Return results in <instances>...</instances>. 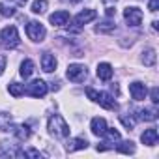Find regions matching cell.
Listing matches in <instances>:
<instances>
[{
  "label": "cell",
  "instance_id": "3",
  "mask_svg": "<svg viewBox=\"0 0 159 159\" xmlns=\"http://www.w3.org/2000/svg\"><path fill=\"white\" fill-rule=\"evenodd\" d=\"M19 43H21V38L15 26H6L0 30V45L4 49H15L19 47Z\"/></svg>",
  "mask_w": 159,
  "mask_h": 159
},
{
  "label": "cell",
  "instance_id": "9",
  "mask_svg": "<svg viewBox=\"0 0 159 159\" xmlns=\"http://www.w3.org/2000/svg\"><path fill=\"white\" fill-rule=\"evenodd\" d=\"M129 94H131V98H133L135 101H142V99H146V96H148V88H146L144 83L135 81V83L129 84Z\"/></svg>",
  "mask_w": 159,
  "mask_h": 159
},
{
  "label": "cell",
  "instance_id": "22",
  "mask_svg": "<svg viewBox=\"0 0 159 159\" xmlns=\"http://www.w3.org/2000/svg\"><path fill=\"white\" fill-rule=\"evenodd\" d=\"M8 92L13 96V98H21L25 94V84H19V83H10L8 84Z\"/></svg>",
  "mask_w": 159,
  "mask_h": 159
},
{
  "label": "cell",
  "instance_id": "13",
  "mask_svg": "<svg viewBox=\"0 0 159 159\" xmlns=\"http://www.w3.org/2000/svg\"><path fill=\"white\" fill-rule=\"evenodd\" d=\"M157 109L155 107H150V109H140L137 111V120H142V122H153L157 120Z\"/></svg>",
  "mask_w": 159,
  "mask_h": 159
},
{
  "label": "cell",
  "instance_id": "14",
  "mask_svg": "<svg viewBox=\"0 0 159 159\" xmlns=\"http://www.w3.org/2000/svg\"><path fill=\"white\" fill-rule=\"evenodd\" d=\"M90 129H92V133L96 135V137H103V133H105V129H107V122H105V118H92V122H90Z\"/></svg>",
  "mask_w": 159,
  "mask_h": 159
},
{
  "label": "cell",
  "instance_id": "24",
  "mask_svg": "<svg viewBox=\"0 0 159 159\" xmlns=\"http://www.w3.org/2000/svg\"><path fill=\"white\" fill-rule=\"evenodd\" d=\"M0 15H2V17H13L15 15V10L11 6L4 4V2H0Z\"/></svg>",
  "mask_w": 159,
  "mask_h": 159
},
{
  "label": "cell",
  "instance_id": "32",
  "mask_svg": "<svg viewBox=\"0 0 159 159\" xmlns=\"http://www.w3.org/2000/svg\"><path fill=\"white\" fill-rule=\"evenodd\" d=\"M62 2H67V4H77V2H81V0H62Z\"/></svg>",
  "mask_w": 159,
  "mask_h": 159
},
{
  "label": "cell",
  "instance_id": "5",
  "mask_svg": "<svg viewBox=\"0 0 159 159\" xmlns=\"http://www.w3.org/2000/svg\"><path fill=\"white\" fill-rule=\"evenodd\" d=\"M66 75H67V79L71 83H83L84 79L88 77V69L83 64H69Z\"/></svg>",
  "mask_w": 159,
  "mask_h": 159
},
{
  "label": "cell",
  "instance_id": "27",
  "mask_svg": "<svg viewBox=\"0 0 159 159\" xmlns=\"http://www.w3.org/2000/svg\"><path fill=\"white\" fill-rule=\"evenodd\" d=\"M150 98H152L153 105H157V103H159V88H152V92H150Z\"/></svg>",
  "mask_w": 159,
  "mask_h": 159
},
{
  "label": "cell",
  "instance_id": "16",
  "mask_svg": "<svg viewBox=\"0 0 159 159\" xmlns=\"http://www.w3.org/2000/svg\"><path fill=\"white\" fill-rule=\"evenodd\" d=\"M140 60H142L144 66H150V67L155 66V62H157V52H155V49H152V47L144 49L142 54H140Z\"/></svg>",
  "mask_w": 159,
  "mask_h": 159
},
{
  "label": "cell",
  "instance_id": "4",
  "mask_svg": "<svg viewBox=\"0 0 159 159\" xmlns=\"http://www.w3.org/2000/svg\"><path fill=\"white\" fill-rule=\"evenodd\" d=\"M26 36H28V39H32L34 43H41V41L45 39V36H47V30H45V26H43L41 23L30 21V23L26 25Z\"/></svg>",
  "mask_w": 159,
  "mask_h": 159
},
{
  "label": "cell",
  "instance_id": "29",
  "mask_svg": "<svg viewBox=\"0 0 159 159\" xmlns=\"http://www.w3.org/2000/svg\"><path fill=\"white\" fill-rule=\"evenodd\" d=\"M4 69H6V56L0 54V75L4 73Z\"/></svg>",
  "mask_w": 159,
  "mask_h": 159
},
{
  "label": "cell",
  "instance_id": "1",
  "mask_svg": "<svg viewBox=\"0 0 159 159\" xmlns=\"http://www.w3.org/2000/svg\"><path fill=\"white\" fill-rule=\"evenodd\" d=\"M47 129H49V133L54 137V139H67L69 137V125H67V122L60 116V114H52L51 118H49V122H47Z\"/></svg>",
  "mask_w": 159,
  "mask_h": 159
},
{
  "label": "cell",
  "instance_id": "25",
  "mask_svg": "<svg viewBox=\"0 0 159 159\" xmlns=\"http://www.w3.org/2000/svg\"><path fill=\"white\" fill-rule=\"evenodd\" d=\"M120 122H122L127 129H133V127H135V120H133L131 116H124V114H122V116H120Z\"/></svg>",
  "mask_w": 159,
  "mask_h": 159
},
{
  "label": "cell",
  "instance_id": "2",
  "mask_svg": "<svg viewBox=\"0 0 159 159\" xmlns=\"http://www.w3.org/2000/svg\"><path fill=\"white\" fill-rule=\"evenodd\" d=\"M86 96H88L94 103H98L99 107H103V109H107V111H116V109H118L116 99H114L111 94H107V92H98V90H94V88H86Z\"/></svg>",
  "mask_w": 159,
  "mask_h": 159
},
{
  "label": "cell",
  "instance_id": "28",
  "mask_svg": "<svg viewBox=\"0 0 159 159\" xmlns=\"http://www.w3.org/2000/svg\"><path fill=\"white\" fill-rule=\"evenodd\" d=\"M157 8H159V0H150V2H148V10L150 11H157Z\"/></svg>",
  "mask_w": 159,
  "mask_h": 159
},
{
  "label": "cell",
  "instance_id": "33",
  "mask_svg": "<svg viewBox=\"0 0 159 159\" xmlns=\"http://www.w3.org/2000/svg\"><path fill=\"white\" fill-rule=\"evenodd\" d=\"M152 26H153V30H157V28H159V23H157V21H153V23H152Z\"/></svg>",
  "mask_w": 159,
  "mask_h": 159
},
{
  "label": "cell",
  "instance_id": "30",
  "mask_svg": "<svg viewBox=\"0 0 159 159\" xmlns=\"http://www.w3.org/2000/svg\"><path fill=\"white\" fill-rule=\"evenodd\" d=\"M10 2H11L13 6H25V4L28 2V0H10Z\"/></svg>",
  "mask_w": 159,
  "mask_h": 159
},
{
  "label": "cell",
  "instance_id": "10",
  "mask_svg": "<svg viewBox=\"0 0 159 159\" xmlns=\"http://www.w3.org/2000/svg\"><path fill=\"white\" fill-rule=\"evenodd\" d=\"M49 23L52 26H66L69 23V13L66 10H60V11H54L49 15Z\"/></svg>",
  "mask_w": 159,
  "mask_h": 159
},
{
  "label": "cell",
  "instance_id": "21",
  "mask_svg": "<svg viewBox=\"0 0 159 159\" xmlns=\"http://www.w3.org/2000/svg\"><path fill=\"white\" fill-rule=\"evenodd\" d=\"M116 30V25L112 23V21H103V23H99L98 26H96V32L98 34H111V32H114Z\"/></svg>",
  "mask_w": 159,
  "mask_h": 159
},
{
  "label": "cell",
  "instance_id": "19",
  "mask_svg": "<svg viewBox=\"0 0 159 159\" xmlns=\"http://www.w3.org/2000/svg\"><path fill=\"white\" fill-rule=\"evenodd\" d=\"M11 131L15 133V137H17L19 140H26V139H30V127H28V125H13Z\"/></svg>",
  "mask_w": 159,
  "mask_h": 159
},
{
  "label": "cell",
  "instance_id": "7",
  "mask_svg": "<svg viewBox=\"0 0 159 159\" xmlns=\"http://www.w3.org/2000/svg\"><path fill=\"white\" fill-rule=\"evenodd\" d=\"M25 92L32 98H45L47 92H49V86L45 81H41V79H36V81H32L30 84H26Z\"/></svg>",
  "mask_w": 159,
  "mask_h": 159
},
{
  "label": "cell",
  "instance_id": "11",
  "mask_svg": "<svg viewBox=\"0 0 159 159\" xmlns=\"http://www.w3.org/2000/svg\"><path fill=\"white\" fill-rule=\"evenodd\" d=\"M56 66H58V62H56L54 54L43 52V56H41V69H43L45 73H52V71L56 69Z\"/></svg>",
  "mask_w": 159,
  "mask_h": 159
},
{
  "label": "cell",
  "instance_id": "17",
  "mask_svg": "<svg viewBox=\"0 0 159 159\" xmlns=\"http://www.w3.org/2000/svg\"><path fill=\"white\" fill-rule=\"evenodd\" d=\"M98 77L101 79V81H111L112 79V66L111 64H107V62H101V64H98Z\"/></svg>",
  "mask_w": 159,
  "mask_h": 159
},
{
  "label": "cell",
  "instance_id": "18",
  "mask_svg": "<svg viewBox=\"0 0 159 159\" xmlns=\"http://www.w3.org/2000/svg\"><path fill=\"white\" fill-rule=\"evenodd\" d=\"M34 62L30 60V58H26V60H23V64H21V69H19V73H21V77L23 79H28L32 73H34Z\"/></svg>",
  "mask_w": 159,
  "mask_h": 159
},
{
  "label": "cell",
  "instance_id": "12",
  "mask_svg": "<svg viewBox=\"0 0 159 159\" xmlns=\"http://www.w3.org/2000/svg\"><path fill=\"white\" fill-rule=\"evenodd\" d=\"M88 148V140L86 139H81V137H77V139H69L67 144H66V150L71 153V152H77V150H86Z\"/></svg>",
  "mask_w": 159,
  "mask_h": 159
},
{
  "label": "cell",
  "instance_id": "26",
  "mask_svg": "<svg viewBox=\"0 0 159 159\" xmlns=\"http://www.w3.org/2000/svg\"><path fill=\"white\" fill-rule=\"evenodd\" d=\"M25 157H41V153H39V150L28 148V150H25Z\"/></svg>",
  "mask_w": 159,
  "mask_h": 159
},
{
  "label": "cell",
  "instance_id": "20",
  "mask_svg": "<svg viewBox=\"0 0 159 159\" xmlns=\"http://www.w3.org/2000/svg\"><path fill=\"white\" fill-rule=\"evenodd\" d=\"M116 152L125 153V155L135 153V144H133L131 140H122V142H118V144H116Z\"/></svg>",
  "mask_w": 159,
  "mask_h": 159
},
{
  "label": "cell",
  "instance_id": "6",
  "mask_svg": "<svg viewBox=\"0 0 159 159\" xmlns=\"http://www.w3.org/2000/svg\"><path fill=\"white\" fill-rule=\"evenodd\" d=\"M98 17V11L96 10H83V11H79L75 17H73V28L75 30H79V28H83L84 25H88V23H92L94 19Z\"/></svg>",
  "mask_w": 159,
  "mask_h": 159
},
{
  "label": "cell",
  "instance_id": "15",
  "mask_svg": "<svg viewBox=\"0 0 159 159\" xmlns=\"http://www.w3.org/2000/svg\"><path fill=\"white\" fill-rule=\"evenodd\" d=\"M157 139H159V135H157V129H155V127H150V129H146V131L140 135V140H142V144H146V146H155V144H157Z\"/></svg>",
  "mask_w": 159,
  "mask_h": 159
},
{
  "label": "cell",
  "instance_id": "23",
  "mask_svg": "<svg viewBox=\"0 0 159 159\" xmlns=\"http://www.w3.org/2000/svg\"><path fill=\"white\" fill-rule=\"evenodd\" d=\"M47 6H49V2H47V0H34L30 10H32L34 13H43V11L47 10Z\"/></svg>",
  "mask_w": 159,
  "mask_h": 159
},
{
  "label": "cell",
  "instance_id": "31",
  "mask_svg": "<svg viewBox=\"0 0 159 159\" xmlns=\"http://www.w3.org/2000/svg\"><path fill=\"white\" fill-rule=\"evenodd\" d=\"M112 15H116V10H114L112 6H109V8H107V17H112Z\"/></svg>",
  "mask_w": 159,
  "mask_h": 159
},
{
  "label": "cell",
  "instance_id": "8",
  "mask_svg": "<svg viewBox=\"0 0 159 159\" xmlns=\"http://www.w3.org/2000/svg\"><path fill=\"white\" fill-rule=\"evenodd\" d=\"M142 17H144L142 15V10H139L135 6H129V8L124 10V19L127 23V26H139L142 23Z\"/></svg>",
  "mask_w": 159,
  "mask_h": 159
}]
</instances>
